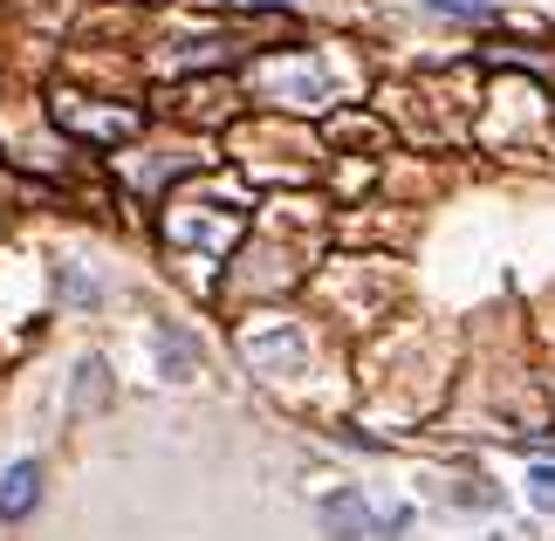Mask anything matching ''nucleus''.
I'll use <instances>...</instances> for the list:
<instances>
[{
  "label": "nucleus",
  "mask_w": 555,
  "mask_h": 541,
  "mask_svg": "<svg viewBox=\"0 0 555 541\" xmlns=\"http://www.w3.org/2000/svg\"><path fill=\"white\" fill-rule=\"evenodd\" d=\"M261 82H268V96H282V103H323L330 96V76L315 69V62H302V55H295V62H274Z\"/></svg>",
  "instance_id": "obj_1"
},
{
  "label": "nucleus",
  "mask_w": 555,
  "mask_h": 541,
  "mask_svg": "<svg viewBox=\"0 0 555 541\" xmlns=\"http://www.w3.org/2000/svg\"><path fill=\"white\" fill-rule=\"evenodd\" d=\"M41 501V466L35 460H14L8 473H0V521H28Z\"/></svg>",
  "instance_id": "obj_2"
},
{
  "label": "nucleus",
  "mask_w": 555,
  "mask_h": 541,
  "mask_svg": "<svg viewBox=\"0 0 555 541\" xmlns=\"http://www.w3.org/2000/svg\"><path fill=\"white\" fill-rule=\"evenodd\" d=\"M323 528H330V541H364L371 507L357 501V493H330V501H323Z\"/></svg>",
  "instance_id": "obj_3"
},
{
  "label": "nucleus",
  "mask_w": 555,
  "mask_h": 541,
  "mask_svg": "<svg viewBox=\"0 0 555 541\" xmlns=\"http://www.w3.org/2000/svg\"><path fill=\"white\" fill-rule=\"evenodd\" d=\"M247 357L254 363H295V357H302V343H295V336H247Z\"/></svg>",
  "instance_id": "obj_4"
},
{
  "label": "nucleus",
  "mask_w": 555,
  "mask_h": 541,
  "mask_svg": "<svg viewBox=\"0 0 555 541\" xmlns=\"http://www.w3.org/2000/svg\"><path fill=\"white\" fill-rule=\"evenodd\" d=\"M425 8L446 21H494V0H425Z\"/></svg>",
  "instance_id": "obj_5"
},
{
  "label": "nucleus",
  "mask_w": 555,
  "mask_h": 541,
  "mask_svg": "<svg viewBox=\"0 0 555 541\" xmlns=\"http://www.w3.org/2000/svg\"><path fill=\"white\" fill-rule=\"evenodd\" d=\"M528 501L542 514H555V466H535V480H528Z\"/></svg>",
  "instance_id": "obj_6"
}]
</instances>
